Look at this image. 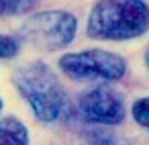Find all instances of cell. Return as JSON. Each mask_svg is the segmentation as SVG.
<instances>
[{
  "instance_id": "obj_2",
  "label": "cell",
  "mask_w": 149,
  "mask_h": 145,
  "mask_svg": "<svg viewBox=\"0 0 149 145\" xmlns=\"http://www.w3.org/2000/svg\"><path fill=\"white\" fill-rule=\"evenodd\" d=\"M13 84L41 123H55L65 108V90L45 61H31L13 72Z\"/></svg>"
},
{
  "instance_id": "obj_8",
  "label": "cell",
  "mask_w": 149,
  "mask_h": 145,
  "mask_svg": "<svg viewBox=\"0 0 149 145\" xmlns=\"http://www.w3.org/2000/svg\"><path fill=\"white\" fill-rule=\"evenodd\" d=\"M86 145H133L127 137L112 131H92L86 139Z\"/></svg>"
},
{
  "instance_id": "obj_11",
  "label": "cell",
  "mask_w": 149,
  "mask_h": 145,
  "mask_svg": "<svg viewBox=\"0 0 149 145\" xmlns=\"http://www.w3.org/2000/svg\"><path fill=\"white\" fill-rule=\"evenodd\" d=\"M145 66H147V70H149V51L145 53Z\"/></svg>"
},
{
  "instance_id": "obj_12",
  "label": "cell",
  "mask_w": 149,
  "mask_h": 145,
  "mask_svg": "<svg viewBox=\"0 0 149 145\" xmlns=\"http://www.w3.org/2000/svg\"><path fill=\"white\" fill-rule=\"evenodd\" d=\"M0 110H2V100H0Z\"/></svg>"
},
{
  "instance_id": "obj_5",
  "label": "cell",
  "mask_w": 149,
  "mask_h": 145,
  "mask_svg": "<svg viewBox=\"0 0 149 145\" xmlns=\"http://www.w3.org/2000/svg\"><path fill=\"white\" fill-rule=\"evenodd\" d=\"M78 110L86 123L118 125L125 119V100L108 84H98L80 96Z\"/></svg>"
},
{
  "instance_id": "obj_3",
  "label": "cell",
  "mask_w": 149,
  "mask_h": 145,
  "mask_svg": "<svg viewBox=\"0 0 149 145\" xmlns=\"http://www.w3.org/2000/svg\"><path fill=\"white\" fill-rule=\"evenodd\" d=\"M78 33V19L68 10H41L21 29L23 41L43 51L65 49Z\"/></svg>"
},
{
  "instance_id": "obj_7",
  "label": "cell",
  "mask_w": 149,
  "mask_h": 145,
  "mask_svg": "<svg viewBox=\"0 0 149 145\" xmlns=\"http://www.w3.org/2000/svg\"><path fill=\"white\" fill-rule=\"evenodd\" d=\"M39 0H0V17H19L33 10Z\"/></svg>"
},
{
  "instance_id": "obj_6",
  "label": "cell",
  "mask_w": 149,
  "mask_h": 145,
  "mask_svg": "<svg viewBox=\"0 0 149 145\" xmlns=\"http://www.w3.org/2000/svg\"><path fill=\"white\" fill-rule=\"evenodd\" d=\"M0 145H31L27 125L17 116L0 119Z\"/></svg>"
},
{
  "instance_id": "obj_9",
  "label": "cell",
  "mask_w": 149,
  "mask_h": 145,
  "mask_svg": "<svg viewBox=\"0 0 149 145\" xmlns=\"http://www.w3.org/2000/svg\"><path fill=\"white\" fill-rule=\"evenodd\" d=\"M131 112H133V119H135V123H139L141 127L149 129V96L135 100V104H133Z\"/></svg>"
},
{
  "instance_id": "obj_1",
  "label": "cell",
  "mask_w": 149,
  "mask_h": 145,
  "mask_svg": "<svg viewBox=\"0 0 149 145\" xmlns=\"http://www.w3.org/2000/svg\"><path fill=\"white\" fill-rule=\"evenodd\" d=\"M88 37L98 41H129L149 31L145 0H100L88 15Z\"/></svg>"
},
{
  "instance_id": "obj_4",
  "label": "cell",
  "mask_w": 149,
  "mask_h": 145,
  "mask_svg": "<svg viewBox=\"0 0 149 145\" xmlns=\"http://www.w3.org/2000/svg\"><path fill=\"white\" fill-rule=\"evenodd\" d=\"M59 70L74 80H108L116 82L127 74L123 55L104 49H84L65 53L57 61Z\"/></svg>"
},
{
  "instance_id": "obj_10",
  "label": "cell",
  "mask_w": 149,
  "mask_h": 145,
  "mask_svg": "<svg viewBox=\"0 0 149 145\" xmlns=\"http://www.w3.org/2000/svg\"><path fill=\"white\" fill-rule=\"evenodd\" d=\"M19 53V41L10 35H0V59H10Z\"/></svg>"
}]
</instances>
